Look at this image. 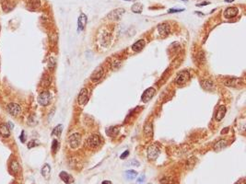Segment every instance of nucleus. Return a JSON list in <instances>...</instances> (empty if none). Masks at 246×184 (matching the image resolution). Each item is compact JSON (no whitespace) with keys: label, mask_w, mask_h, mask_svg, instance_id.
I'll use <instances>...</instances> for the list:
<instances>
[{"label":"nucleus","mask_w":246,"mask_h":184,"mask_svg":"<svg viewBox=\"0 0 246 184\" xmlns=\"http://www.w3.org/2000/svg\"><path fill=\"white\" fill-rule=\"evenodd\" d=\"M161 154V149L158 146V145H151L148 148V158L149 160H155L156 158H158V156Z\"/></svg>","instance_id":"1"},{"label":"nucleus","mask_w":246,"mask_h":184,"mask_svg":"<svg viewBox=\"0 0 246 184\" xmlns=\"http://www.w3.org/2000/svg\"><path fill=\"white\" fill-rule=\"evenodd\" d=\"M89 100V91L88 88L84 87L80 90L78 97V102L80 106H85Z\"/></svg>","instance_id":"2"},{"label":"nucleus","mask_w":246,"mask_h":184,"mask_svg":"<svg viewBox=\"0 0 246 184\" xmlns=\"http://www.w3.org/2000/svg\"><path fill=\"white\" fill-rule=\"evenodd\" d=\"M52 100V95L49 91H43L38 97V102L42 106H47L51 103Z\"/></svg>","instance_id":"3"},{"label":"nucleus","mask_w":246,"mask_h":184,"mask_svg":"<svg viewBox=\"0 0 246 184\" xmlns=\"http://www.w3.org/2000/svg\"><path fill=\"white\" fill-rule=\"evenodd\" d=\"M101 144V138L99 135L97 134H91L88 137V139L86 141V145L87 146H88L89 148H95L97 146H99Z\"/></svg>","instance_id":"4"},{"label":"nucleus","mask_w":246,"mask_h":184,"mask_svg":"<svg viewBox=\"0 0 246 184\" xmlns=\"http://www.w3.org/2000/svg\"><path fill=\"white\" fill-rule=\"evenodd\" d=\"M81 143V135L78 133H75L70 135L68 139V144L72 149H76L79 146Z\"/></svg>","instance_id":"5"},{"label":"nucleus","mask_w":246,"mask_h":184,"mask_svg":"<svg viewBox=\"0 0 246 184\" xmlns=\"http://www.w3.org/2000/svg\"><path fill=\"white\" fill-rule=\"evenodd\" d=\"M189 77H190L189 72L186 70H184L177 75V77L175 78V83L178 86H183L187 82V80L189 79Z\"/></svg>","instance_id":"6"},{"label":"nucleus","mask_w":246,"mask_h":184,"mask_svg":"<svg viewBox=\"0 0 246 184\" xmlns=\"http://www.w3.org/2000/svg\"><path fill=\"white\" fill-rule=\"evenodd\" d=\"M156 93V90L154 87H148L147 88L144 92H143V94L141 96V100L143 102H148L155 95Z\"/></svg>","instance_id":"7"},{"label":"nucleus","mask_w":246,"mask_h":184,"mask_svg":"<svg viewBox=\"0 0 246 184\" xmlns=\"http://www.w3.org/2000/svg\"><path fill=\"white\" fill-rule=\"evenodd\" d=\"M125 12V11L124 8H117V9H115L111 12H110L108 14L107 18H110V19H113V20H119L123 17Z\"/></svg>","instance_id":"8"},{"label":"nucleus","mask_w":246,"mask_h":184,"mask_svg":"<svg viewBox=\"0 0 246 184\" xmlns=\"http://www.w3.org/2000/svg\"><path fill=\"white\" fill-rule=\"evenodd\" d=\"M103 75H104V70L102 69V67L100 66V67L96 68L95 70H94V72L91 74V80L93 81V82H98L99 80H101L102 78Z\"/></svg>","instance_id":"9"},{"label":"nucleus","mask_w":246,"mask_h":184,"mask_svg":"<svg viewBox=\"0 0 246 184\" xmlns=\"http://www.w3.org/2000/svg\"><path fill=\"white\" fill-rule=\"evenodd\" d=\"M8 113L12 116H18V115L20 113L21 111V108L19 105L16 104V103H9L8 105V108H7Z\"/></svg>","instance_id":"10"},{"label":"nucleus","mask_w":246,"mask_h":184,"mask_svg":"<svg viewBox=\"0 0 246 184\" xmlns=\"http://www.w3.org/2000/svg\"><path fill=\"white\" fill-rule=\"evenodd\" d=\"M239 13V8H236V7H230L228 8L225 9L224 13H223V15H224V17L226 18H235Z\"/></svg>","instance_id":"11"},{"label":"nucleus","mask_w":246,"mask_h":184,"mask_svg":"<svg viewBox=\"0 0 246 184\" xmlns=\"http://www.w3.org/2000/svg\"><path fill=\"white\" fill-rule=\"evenodd\" d=\"M158 31H159V33L161 36H167L170 34L171 32V28H170V25L168 23H162V24L159 25L158 27Z\"/></svg>","instance_id":"12"},{"label":"nucleus","mask_w":246,"mask_h":184,"mask_svg":"<svg viewBox=\"0 0 246 184\" xmlns=\"http://www.w3.org/2000/svg\"><path fill=\"white\" fill-rule=\"evenodd\" d=\"M87 22H88V18L86 16V14L84 13H81L78 17V31H83L87 25Z\"/></svg>","instance_id":"13"},{"label":"nucleus","mask_w":246,"mask_h":184,"mask_svg":"<svg viewBox=\"0 0 246 184\" xmlns=\"http://www.w3.org/2000/svg\"><path fill=\"white\" fill-rule=\"evenodd\" d=\"M59 177L66 184H71V183L74 182V178L72 177V175L68 174V172H65V171H61L60 174H59Z\"/></svg>","instance_id":"14"},{"label":"nucleus","mask_w":246,"mask_h":184,"mask_svg":"<svg viewBox=\"0 0 246 184\" xmlns=\"http://www.w3.org/2000/svg\"><path fill=\"white\" fill-rule=\"evenodd\" d=\"M145 44H146L145 40L141 39V40H138V41H136L135 43H134V44L132 45V47H131V48H132V50H133L134 52H140V51L144 48Z\"/></svg>","instance_id":"15"},{"label":"nucleus","mask_w":246,"mask_h":184,"mask_svg":"<svg viewBox=\"0 0 246 184\" xmlns=\"http://www.w3.org/2000/svg\"><path fill=\"white\" fill-rule=\"evenodd\" d=\"M225 113H226V107L225 106H220L218 109L217 112H216V117H215L216 121L217 122H220L223 118H224Z\"/></svg>","instance_id":"16"},{"label":"nucleus","mask_w":246,"mask_h":184,"mask_svg":"<svg viewBox=\"0 0 246 184\" xmlns=\"http://www.w3.org/2000/svg\"><path fill=\"white\" fill-rule=\"evenodd\" d=\"M0 134L4 138H8L10 135V129L6 123H1L0 124Z\"/></svg>","instance_id":"17"},{"label":"nucleus","mask_w":246,"mask_h":184,"mask_svg":"<svg viewBox=\"0 0 246 184\" xmlns=\"http://www.w3.org/2000/svg\"><path fill=\"white\" fill-rule=\"evenodd\" d=\"M227 146H228L227 141L224 140V139H221V140L218 141V142L215 144V146H214V150H215L216 152H219V151H221L222 149H224Z\"/></svg>","instance_id":"18"},{"label":"nucleus","mask_w":246,"mask_h":184,"mask_svg":"<svg viewBox=\"0 0 246 184\" xmlns=\"http://www.w3.org/2000/svg\"><path fill=\"white\" fill-rule=\"evenodd\" d=\"M50 173H51V168L48 164L43 165L42 169V175L45 178V179H49L50 177Z\"/></svg>","instance_id":"19"},{"label":"nucleus","mask_w":246,"mask_h":184,"mask_svg":"<svg viewBox=\"0 0 246 184\" xmlns=\"http://www.w3.org/2000/svg\"><path fill=\"white\" fill-rule=\"evenodd\" d=\"M201 86H202L203 88L206 90H212L214 88V84L210 80H203L202 82H201Z\"/></svg>","instance_id":"20"},{"label":"nucleus","mask_w":246,"mask_h":184,"mask_svg":"<svg viewBox=\"0 0 246 184\" xmlns=\"http://www.w3.org/2000/svg\"><path fill=\"white\" fill-rule=\"evenodd\" d=\"M137 176H138V172L135 171V170L130 169V170H126V171L125 172V179H129V180H132V179H136Z\"/></svg>","instance_id":"21"},{"label":"nucleus","mask_w":246,"mask_h":184,"mask_svg":"<svg viewBox=\"0 0 246 184\" xmlns=\"http://www.w3.org/2000/svg\"><path fill=\"white\" fill-rule=\"evenodd\" d=\"M132 11L134 13H137V14H140L143 10V5L141 3H136V4H134L131 8Z\"/></svg>","instance_id":"22"},{"label":"nucleus","mask_w":246,"mask_h":184,"mask_svg":"<svg viewBox=\"0 0 246 184\" xmlns=\"http://www.w3.org/2000/svg\"><path fill=\"white\" fill-rule=\"evenodd\" d=\"M240 82H241V79H239V78H228V79H226V80L224 81L225 85H226V86H229V87L238 85Z\"/></svg>","instance_id":"23"},{"label":"nucleus","mask_w":246,"mask_h":184,"mask_svg":"<svg viewBox=\"0 0 246 184\" xmlns=\"http://www.w3.org/2000/svg\"><path fill=\"white\" fill-rule=\"evenodd\" d=\"M106 133L110 136L116 135L119 133V127H111V128H108L107 131H106Z\"/></svg>","instance_id":"24"},{"label":"nucleus","mask_w":246,"mask_h":184,"mask_svg":"<svg viewBox=\"0 0 246 184\" xmlns=\"http://www.w3.org/2000/svg\"><path fill=\"white\" fill-rule=\"evenodd\" d=\"M63 131V125L62 124H58L56 127H55V129L52 132V135H55V136H60Z\"/></svg>","instance_id":"25"},{"label":"nucleus","mask_w":246,"mask_h":184,"mask_svg":"<svg viewBox=\"0 0 246 184\" xmlns=\"http://www.w3.org/2000/svg\"><path fill=\"white\" fill-rule=\"evenodd\" d=\"M144 133L146 135L149 136V135H152V123H148L145 125V128H144Z\"/></svg>","instance_id":"26"},{"label":"nucleus","mask_w":246,"mask_h":184,"mask_svg":"<svg viewBox=\"0 0 246 184\" xmlns=\"http://www.w3.org/2000/svg\"><path fill=\"white\" fill-rule=\"evenodd\" d=\"M125 166H126V167H139L140 164H139V162H138V160H136V159H132V160L127 161V162L125 164Z\"/></svg>","instance_id":"27"},{"label":"nucleus","mask_w":246,"mask_h":184,"mask_svg":"<svg viewBox=\"0 0 246 184\" xmlns=\"http://www.w3.org/2000/svg\"><path fill=\"white\" fill-rule=\"evenodd\" d=\"M161 184H174V179L171 177H165L161 179Z\"/></svg>","instance_id":"28"},{"label":"nucleus","mask_w":246,"mask_h":184,"mask_svg":"<svg viewBox=\"0 0 246 184\" xmlns=\"http://www.w3.org/2000/svg\"><path fill=\"white\" fill-rule=\"evenodd\" d=\"M40 5H41L40 0H30V1H29V6L33 9L39 8Z\"/></svg>","instance_id":"29"},{"label":"nucleus","mask_w":246,"mask_h":184,"mask_svg":"<svg viewBox=\"0 0 246 184\" xmlns=\"http://www.w3.org/2000/svg\"><path fill=\"white\" fill-rule=\"evenodd\" d=\"M18 169H19V167H18V162L17 161H12L11 162V164H10V169L13 171V172H17L18 170Z\"/></svg>","instance_id":"30"},{"label":"nucleus","mask_w":246,"mask_h":184,"mask_svg":"<svg viewBox=\"0 0 246 184\" xmlns=\"http://www.w3.org/2000/svg\"><path fill=\"white\" fill-rule=\"evenodd\" d=\"M58 146H59V144H58V141L56 139L53 140V144H52V151L54 153H55L58 149Z\"/></svg>","instance_id":"31"},{"label":"nucleus","mask_w":246,"mask_h":184,"mask_svg":"<svg viewBox=\"0 0 246 184\" xmlns=\"http://www.w3.org/2000/svg\"><path fill=\"white\" fill-rule=\"evenodd\" d=\"M184 11V8H170L168 10V13H177V12H182Z\"/></svg>","instance_id":"32"},{"label":"nucleus","mask_w":246,"mask_h":184,"mask_svg":"<svg viewBox=\"0 0 246 184\" xmlns=\"http://www.w3.org/2000/svg\"><path fill=\"white\" fill-rule=\"evenodd\" d=\"M128 156H129V151H128V150H125V151L120 156V158H121V159H125V158L127 157Z\"/></svg>","instance_id":"33"},{"label":"nucleus","mask_w":246,"mask_h":184,"mask_svg":"<svg viewBox=\"0 0 246 184\" xmlns=\"http://www.w3.org/2000/svg\"><path fill=\"white\" fill-rule=\"evenodd\" d=\"M25 140H26V137H25V135H24V132H22V133H21V135H20V141H21L22 143H24Z\"/></svg>","instance_id":"34"},{"label":"nucleus","mask_w":246,"mask_h":184,"mask_svg":"<svg viewBox=\"0 0 246 184\" xmlns=\"http://www.w3.org/2000/svg\"><path fill=\"white\" fill-rule=\"evenodd\" d=\"M145 179V176L144 175H141L138 179V183H142Z\"/></svg>","instance_id":"35"},{"label":"nucleus","mask_w":246,"mask_h":184,"mask_svg":"<svg viewBox=\"0 0 246 184\" xmlns=\"http://www.w3.org/2000/svg\"><path fill=\"white\" fill-rule=\"evenodd\" d=\"M209 3L208 2H202V3H200V4H197L196 5V7H203V6H207V5H208Z\"/></svg>","instance_id":"36"},{"label":"nucleus","mask_w":246,"mask_h":184,"mask_svg":"<svg viewBox=\"0 0 246 184\" xmlns=\"http://www.w3.org/2000/svg\"><path fill=\"white\" fill-rule=\"evenodd\" d=\"M101 184H111V182L109 181V180H104V181H102Z\"/></svg>","instance_id":"37"},{"label":"nucleus","mask_w":246,"mask_h":184,"mask_svg":"<svg viewBox=\"0 0 246 184\" xmlns=\"http://www.w3.org/2000/svg\"><path fill=\"white\" fill-rule=\"evenodd\" d=\"M226 2H229V3H231V2H233L234 0H225Z\"/></svg>","instance_id":"38"},{"label":"nucleus","mask_w":246,"mask_h":184,"mask_svg":"<svg viewBox=\"0 0 246 184\" xmlns=\"http://www.w3.org/2000/svg\"><path fill=\"white\" fill-rule=\"evenodd\" d=\"M125 1H132V0H125Z\"/></svg>","instance_id":"39"},{"label":"nucleus","mask_w":246,"mask_h":184,"mask_svg":"<svg viewBox=\"0 0 246 184\" xmlns=\"http://www.w3.org/2000/svg\"><path fill=\"white\" fill-rule=\"evenodd\" d=\"M183 1H187V0H183Z\"/></svg>","instance_id":"40"},{"label":"nucleus","mask_w":246,"mask_h":184,"mask_svg":"<svg viewBox=\"0 0 246 184\" xmlns=\"http://www.w3.org/2000/svg\"><path fill=\"white\" fill-rule=\"evenodd\" d=\"M0 30H1V29H0Z\"/></svg>","instance_id":"41"}]
</instances>
